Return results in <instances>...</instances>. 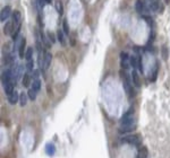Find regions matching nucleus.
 I'll return each instance as SVG.
<instances>
[{
	"label": "nucleus",
	"instance_id": "obj_1",
	"mask_svg": "<svg viewBox=\"0 0 170 158\" xmlns=\"http://www.w3.org/2000/svg\"><path fill=\"white\" fill-rule=\"evenodd\" d=\"M121 142L124 144H128V145H134L137 146L139 144V138L136 136V134H129V136H126L121 139Z\"/></svg>",
	"mask_w": 170,
	"mask_h": 158
},
{
	"label": "nucleus",
	"instance_id": "obj_2",
	"mask_svg": "<svg viewBox=\"0 0 170 158\" xmlns=\"http://www.w3.org/2000/svg\"><path fill=\"white\" fill-rule=\"evenodd\" d=\"M120 64H121V68L123 69H128L129 66H131V57H128L127 53H120Z\"/></svg>",
	"mask_w": 170,
	"mask_h": 158
},
{
	"label": "nucleus",
	"instance_id": "obj_3",
	"mask_svg": "<svg viewBox=\"0 0 170 158\" xmlns=\"http://www.w3.org/2000/svg\"><path fill=\"white\" fill-rule=\"evenodd\" d=\"M14 79V76H13V70L12 69H7L4 71V74H2V77H1V80H2V84H4V86L8 84V82H10L12 80Z\"/></svg>",
	"mask_w": 170,
	"mask_h": 158
},
{
	"label": "nucleus",
	"instance_id": "obj_4",
	"mask_svg": "<svg viewBox=\"0 0 170 158\" xmlns=\"http://www.w3.org/2000/svg\"><path fill=\"white\" fill-rule=\"evenodd\" d=\"M25 45H26V38H20V42H19V45H18V54H19V58L23 59L25 58Z\"/></svg>",
	"mask_w": 170,
	"mask_h": 158
},
{
	"label": "nucleus",
	"instance_id": "obj_5",
	"mask_svg": "<svg viewBox=\"0 0 170 158\" xmlns=\"http://www.w3.org/2000/svg\"><path fill=\"white\" fill-rule=\"evenodd\" d=\"M10 15H12V8H10V6L4 7V8H2V10H1V15H0V19H1V22H5L6 19H8Z\"/></svg>",
	"mask_w": 170,
	"mask_h": 158
},
{
	"label": "nucleus",
	"instance_id": "obj_6",
	"mask_svg": "<svg viewBox=\"0 0 170 158\" xmlns=\"http://www.w3.org/2000/svg\"><path fill=\"white\" fill-rule=\"evenodd\" d=\"M51 59H52V56H51L50 52H45L44 53V57L42 59V61H43V64H42V68L44 70H47L49 67H50V63H51Z\"/></svg>",
	"mask_w": 170,
	"mask_h": 158
},
{
	"label": "nucleus",
	"instance_id": "obj_7",
	"mask_svg": "<svg viewBox=\"0 0 170 158\" xmlns=\"http://www.w3.org/2000/svg\"><path fill=\"white\" fill-rule=\"evenodd\" d=\"M18 101H19V95L17 94L16 90H14L10 95H8V102H9L10 105H15Z\"/></svg>",
	"mask_w": 170,
	"mask_h": 158
},
{
	"label": "nucleus",
	"instance_id": "obj_8",
	"mask_svg": "<svg viewBox=\"0 0 170 158\" xmlns=\"http://www.w3.org/2000/svg\"><path fill=\"white\" fill-rule=\"evenodd\" d=\"M135 7H136V12H137L139 14H143V13H144V10L146 9V6H145L144 0H137V1H136V5H135Z\"/></svg>",
	"mask_w": 170,
	"mask_h": 158
},
{
	"label": "nucleus",
	"instance_id": "obj_9",
	"mask_svg": "<svg viewBox=\"0 0 170 158\" xmlns=\"http://www.w3.org/2000/svg\"><path fill=\"white\" fill-rule=\"evenodd\" d=\"M132 82H133V84L135 85V87H137V88L141 87V79H139V74H137L135 70L132 72Z\"/></svg>",
	"mask_w": 170,
	"mask_h": 158
},
{
	"label": "nucleus",
	"instance_id": "obj_10",
	"mask_svg": "<svg viewBox=\"0 0 170 158\" xmlns=\"http://www.w3.org/2000/svg\"><path fill=\"white\" fill-rule=\"evenodd\" d=\"M15 31V25H14V23H7L5 27H4V33H5V35H9V34H12L14 33Z\"/></svg>",
	"mask_w": 170,
	"mask_h": 158
},
{
	"label": "nucleus",
	"instance_id": "obj_11",
	"mask_svg": "<svg viewBox=\"0 0 170 158\" xmlns=\"http://www.w3.org/2000/svg\"><path fill=\"white\" fill-rule=\"evenodd\" d=\"M4 87H5V93H6L7 96H8V95H10L14 90H15V89H14V88H15V82H13V80H12L10 82L6 84Z\"/></svg>",
	"mask_w": 170,
	"mask_h": 158
},
{
	"label": "nucleus",
	"instance_id": "obj_12",
	"mask_svg": "<svg viewBox=\"0 0 170 158\" xmlns=\"http://www.w3.org/2000/svg\"><path fill=\"white\" fill-rule=\"evenodd\" d=\"M30 82H31V77L28 74H24L23 75V79H22V84L25 88H28L30 87Z\"/></svg>",
	"mask_w": 170,
	"mask_h": 158
},
{
	"label": "nucleus",
	"instance_id": "obj_13",
	"mask_svg": "<svg viewBox=\"0 0 170 158\" xmlns=\"http://www.w3.org/2000/svg\"><path fill=\"white\" fill-rule=\"evenodd\" d=\"M19 22H20V13L18 10H14L13 13V23L15 26L19 25Z\"/></svg>",
	"mask_w": 170,
	"mask_h": 158
},
{
	"label": "nucleus",
	"instance_id": "obj_14",
	"mask_svg": "<svg viewBox=\"0 0 170 158\" xmlns=\"http://www.w3.org/2000/svg\"><path fill=\"white\" fill-rule=\"evenodd\" d=\"M45 152H47V155L53 156V154L56 152V147L53 146V144H48L45 146Z\"/></svg>",
	"mask_w": 170,
	"mask_h": 158
},
{
	"label": "nucleus",
	"instance_id": "obj_15",
	"mask_svg": "<svg viewBox=\"0 0 170 158\" xmlns=\"http://www.w3.org/2000/svg\"><path fill=\"white\" fill-rule=\"evenodd\" d=\"M27 94L25 93H22V94L19 95V104H20V106H26V104H27Z\"/></svg>",
	"mask_w": 170,
	"mask_h": 158
},
{
	"label": "nucleus",
	"instance_id": "obj_16",
	"mask_svg": "<svg viewBox=\"0 0 170 158\" xmlns=\"http://www.w3.org/2000/svg\"><path fill=\"white\" fill-rule=\"evenodd\" d=\"M149 152H147V148L146 147H142L139 152V157L137 158H147Z\"/></svg>",
	"mask_w": 170,
	"mask_h": 158
},
{
	"label": "nucleus",
	"instance_id": "obj_17",
	"mask_svg": "<svg viewBox=\"0 0 170 158\" xmlns=\"http://www.w3.org/2000/svg\"><path fill=\"white\" fill-rule=\"evenodd\" d=\"M57 38L59 41V43L61 45H66V41H65V36H63V33L61 31L57 32Z\"/></svg>",
	"mask_w": 170,
	"mask_h": 158
},
{
	"label": "nucleus",
	"instance_id": "obj_18",
	"mask_svg": "<svg viewBox=\"0 0 170 158\" xmlns=\"http://www.w3.org/2000/svg\"><path fill=\"white\" fill-rule=\"evenodd\" d=\"M32 88L34 89L36 93H38L39 90L41 89V82L39 80V79H34L33 82H32Z\"/></svg>",
	"mask_w": 170,
	"mask_h": 158
},
{
	"label": "nucleus",
	"instance_id": "obj_19",
	"mask_svg": "<svg viewBox=\"0 0 170 158\" xmlns=\"http://www.w3.org/2000/svg\"><path fill=\"white\" fill-rule=\"evenodd\" d=\"M56 10H57V13L59 14L60 16L63 15V4H61V1H60V0H57L56 1Z\"/></svg>",
	"mask_w": 170,
	"mask_h": 158
},
{
	"label": "nucleus",
	"instance_id": "obj_20",
	"mask_svg": "<svg viewBox=\"0 0 170 158\" xmlns=\"http://www.w3.org/2000/svg\"><path fill=\"white\" fill-rule=\"evenodd\" d=\"M27 96H28V98L31 101H35V98H36V92L33 88H30L28 92H27Z\"/></svg>",
	"mask_w": 170,
	"mask_h": 158
},
{
	"label": "nucleus",
	"instance_id": "obj_21",
	"mask_svg": "<svg viewBox=\"0 0 170 158\" xmlns=\"http://www.w3.org/2000/svg\"><path fill=\"white\" fill-rule=\"evenodd\" d=\"M33 49L32 48H27V50H26L25 52V59L28 61V60H32L33 59Z\"/></svg>",
	"mask_w": 170,
	"mask_h": 158
},
{
	"label": "nucleus",
	"instance_id": "obj_22",
	"mask_svg": "<svg viewBox=\"0 0 170 158\" xmlns=\"http://www.w3.org/2000/svg\"><path fill=\"white\" fill-rule=\"evenodd\" d=\"M63 33H65L66 35H68V34H69V26H68V23H67L66 19H63Z\"/></svg>",
	"mask_w": 170,
	"mask_h": 158
},
{
	"label": "nucleus",
	"instance_id": "obj_23",
	"mask_svg": "<svg viewBox=\"0 0 170 158\" xmlns=\"http://www.w3.org/2000/svg\"><path fill=\"white\" fill-rule=\"evenodd\" d=\"M150 9L153 10V12H157L159 9V2L158 1H152L151 5H150Z\"/></svg>",
	"mask_w": 170,
	"mask_h": 158
},
{
	"label": "nucleus",
	"instance_id": "obj_24",
	"mask_svg": "<svg viewBox=\"0 0 170 158\" xmlns=\"http://www.w3.org/2000/svg\"><path fill=\"white\" fill-rule=\"evenodd\" d=\"M33 68H34V62H33V59H32V60H28V61H27L26 69H27V71H33Z\"/></svg>",
	"mask_w": 170,
	"mask_h": 158
},
{
	"label": "nucleus",
	"instance_id": "obj_25",
	"mask_svg": "<svg viewBox=\"0 0 170 158\" xmlns=\"http://www.w3.org/2000/svg\"><path fill=\"white\" fill-rule=\"evenodd\" d=\"M162 58H163V60H167L168 59V49H167V46L166 45H163L162 46Z\"/></svg>",
	"mask_w": 170,
	"mask_h": 158
},
{
	"label": "nucleus",
	"instance_id": "obj_26",
	"mask_svg": "<svg viewBox=\"0 0 170 158\" xmlns=\"http://www.w3.org/2000/svg\"><path fill=\"white\" fill-rule=\"evenodd\" d=\"M4 60H5V63H6V64H8V63H10L12 61H13V58H12V56H10V54H8V56H6V57H5V59H4Z\"/></svg>",
	"mask_w": 170,
	"mask_h": 158
},
{
	"label": "nucleus",
	"instance_id": "obj_27",
	"mask_svg": "<svg viewBox=\"0 0 170 158\" xmlns=\"http://www.w3.org/2000/svg\"><path fill=\"white\" fill-rule=\"evenodd\" d=\"M45 2H48V4H49V2H51V0H45Z\"/></svg>",
	"mask_w": 170,
	"mask_h": 158
},
{
	"label": "nucleus",
	"instance_id": "obj_28",
	"mask_svg": "<svg viewBox=\"0 0 170 158\" xmlns=\"http://www.w3.org/2000/svg\"><path fill=\"white\" fill-rule=\"evenodd\" d=\"M144 1H149V2H152L153 0H144Z\"/></svg>",
	"mask_w": 170,
	"mask_h": 158
},
{
	"label": "nucleus",
	"instance_id": "obj_29",
	"mask_svg": "<svg viewBox=\"0 0 170 158\" xmlns=\"http://www.w3.org/2000/svg\"><path fill=\"white\" fill-rule=\"evenodd\" d=\"M166 2H167V4H169V2H170V0H166Z\"/></svg>",
	"mask_w": 170,
	"mask_h": 158
}]
</instances>
